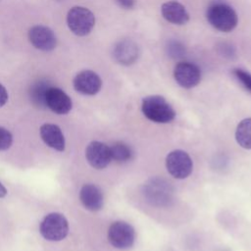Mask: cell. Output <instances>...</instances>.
<instances>
[{
  "label": "cell",
  "mask_w": 251,
  "mask_h": 251,
  "mask_svg": "<svg viewBox=\"0 0 251 251\" xmlns=\"http://www.w3.org/2000/svg\"><path fill=\"white\" fill-rule=\"evenodd\" d=\"M141 110L144 116L159 124L172 122L176 117V112L167 100L160 95H150L142 100Z\"/></svg>",
  "instance_id": "obj_1"
},
{
  "label": "cell",
  "mask_w": 251,
  "mask_h": 251,
  "mask_svg": "<svg viewBox=\"0 0 251 251\" xmlns=\"http://www.w3.org/2000/svg\"><path fill=\"white\" fill-rule=\"evenodd\" d=\"M206 18L214 28L224 32L231 31L238 22L235 11L225 3H215L211 5L207 9Z\"/></svg>",
  "instance_id": "obj_2"
},
{
  "label": "cell",
  "mask_w": 251,
  "mask_h": 251,
  "mask_svg": "<svg viewBox=\"0 0 251 251\" xmlns=\"http://www.w3.org/2000/svg\"><path fill=\"white\" fill-rule=\"evenodd\" d=\"M67 24L73 33L78 36L88 34L95 24L93 13L85 7H73L67 15Z\"/></svg>",
  "instance_id": "obj_3"
},
{
  "label": "cell",
  "mask_w": 251,
  "mask_h": 251,
  "mask_svg": "<svg viewBox=\"0 0 251 251\" xmlns=\"http://www.w3.org/2000/svg\"><path fill=\"white\" fill-rule=\"evenodd\" d=\"M144 196L148 202L155 206H167L174 197V189L165 179L154 177L144 185Z\"/></svg>",
  "instance_id": "obj_4"
},
{
  "label": "cell",
  "mask_w": 251,
  "mask_h": 251,
  "mask_svg": "<svg viewBox=\"0 0 251 251\" xmlns=\"http://www.w3.org/2000/svg\"><path fill=\"white\" fill-rule=\"evenodd\" d=\"M39 230L46 240L60 241L68 235L69 224L64 215L50 213L42 220Z\"/></svg>",
  "instance_id": "obj_5"
},
{
  "label": "cell",
  "mask_w": 251,
  "mask_h": 251,
  "mask_svg": "<svg viewBox=\"0 0 251 251\" xmlns=\"http://www.w3.org/2000/svg\"><path fill=\"white\" fill-rule=\"evenodd\" d=\"M166 167L171 176L182 179L191 174L193 163L186 152L174 150L170 152L166 158Z\"/></svg>",
  "instance_id": "obj_6"
},
{
  "label": "cell",
  "mask_w": 251,
  "mask_h": 251,
  "mask_svg": "<svg viewBox=\"0 0 251 251\" xmlns=\"http://www.w3.org/2000/svg\"><path fill=\"white\" fill-rule=\"evenodd\" d=\"M133 227L123 221L113 223L108 230L109 242L118 249H127L132 246L134 242Z\"/></svg>",
  "instance_id": "obj_7"
},
{
  "label": "cell",
  "mask_w": 251,
  "mask_h": 251,
  "mask_svg": "<svg viewBox=\"0 0 251 251\" xmlns=\"http://www.w3.org/2000/svg\"><path fill=\"white\" fill-rule=\"evenodd\" d=\"M176 81L184 88H192L201 80V71L195 64L187 61L178 62L174 70Z\"/></svg>",
  "instance_id": "obj_8"
},
{
  "label": "cell",
  "mask_w": 251,
  "mask_h": 251,
  "mask_svg": "<svg viewBox=\"0 0 251 251\" xmlns=\"http://www.w3.org/2000/svg\"><path fill=\"white\" fill-rule=\"evenodd\" d=\"M85 157L89 165L97 170L106 168L112 160L110 147L100 141H92L87 145Z\"/></svg>",
  "instance_id": "obj_9"
},
{
  "label": "cell",
  "mask_w": 251,
  "mask_h": 251,
  "mask_svg": "<svg viewBox=\"0 0 251 251\" xmlns=\"http://www.w3.org/2000/svg\"><path fill=\"white\" fill-rule=\"evenodd\" d=\"M28 39L36 49L42 51L53 50L57 44V39L52 29L40 25L29 28Z\"/></svg>",
  "instance_id": "obj_10"
},
{
  "label": "cell",
  "mask_w": 251,
  "mask_h": 251,
  "mask_svg": "<svg viewBox=\"0 0 251 251\" xmlns=\"http://www.w3.org/2000/svg\"><path fill=\"white\" fill-rule=\"evenodd\" d=\"M102 86L100 76L90 70H84L78 73L74 78L75 89L84 95H94L99 92Z\"/></svg>",
  "instance_id": "obj_11"
},
{
  "label": "cell",
  "mask_w": 251,
  "mask_h": 251,
  "mask_svg": "<svg viewBox=\"0 0 251 251\" xmlns=\"http://www.w3.org/2000/svg\"><path fill=\"white\" fill-rule=\"evenodd\" d=\"M46 107L58 115H65L71 111L73 103L62 89L51 86L46 94Z\"/></svg>",
  "instance_id": "obj_12"
},
{
  "label": "cell",
  "mask_w": 251,
  "mask_h": 251,
  "mask_svg": "<svg viewBox=\"0 0 251 251\" xmlns=\"http://www.w3.org/2000/svg\"><path fill=\"white\" fill-rule=\"evenodd\" d=\"M113 56L118 63L128 66L133 64L138 59L139 48L133 41L124 39L115 45Z\"/></svg>",
  "instance_id": "obj_13"
},
{
  "label": "cell",
  "mask_w": 251,
  "mask_h": 251,
  "mask_svg": "<svg viewBox=\"0 0 251 251\" xmlns=\"http://www.w3.org/2000/svg\"><path fill=\"white\" fill-rule=\"evenodd\" d=\"M43 142L57 151L65 150V137L61 128L54 124H43L39 129Z\"/></svg>",
  "instance_id": "obj_14"
},
{
  "label": "cell",
  "mask_w": 251,
  "mask_h": 251,
  "mask_svg": "<svg viewBox=\"0 0 251 251\" xmlns=\"http://www.w3.org/2000/svg\"><path fill=\"white\" fill-rule=\"evenodd\" d=\"M79 199L89 211H98L103 206V193L95 184H84L80 189Z\"/></svg>",
  "instance_id": "obj_15"
},
{
  "label": "cell",
  "mask_w": 251,
  "mask_h": 251,
  "mask_svg": "<svg viewBox=\"0 0 251 251\" xmlns=\"http://www.w3.org/2000/svg\"><path fill=\"white\" fill-rule=\"evenodd\" d=\"M161 13L164 19L175 25H184L189 20L184 6L176 1L165 2L161 7Z\"/></svg>",
  "instance_id": "obj_16"
},
{
  "label": "cell",
  "mask_w": 251,
  "mask_h": 251,
  "mask_svg": "<svg viewBox=\"0 0 251 251\" xmlns=\"http://www.w3.org/2000/svg\"><path fill=\"white\" fill-rule=\"evenodd\" d=\"M51 86L50 82L46 79L37 80L30 86L29 97L34 106L37 108L46 107V94Z\"/></svg>",
  "instance_id": "obj_17"
},
{
  "label": "cell",
  "mask_w": 251,
  "mask_h": 251,
  "mask_svg": "<svg viewBox=\"0 0 251 251\" xmlns=\"http://www.w3.org/2000/svg\"><path fill=\"white\" fill-rule=\"evenodd\" d=\"M235 139L241 147L251 149V118L244 119L238 124L235 130Z\"/></svg>",
  "instance_id": "obj_18"
},
{
  "label": "cell",
  "mask_w": 251,
  "mask_h": 251,
  "mask_svg": "<svg viewBox=\"0 0 251 251\" xmlns=\"http://www.w3.org/2000/svg\"><path fill=\"white\" fill-rule=\"evenodd\" d=\"M110 151H111L112 159L119 163L127 162L132 157V151L130 147L127 144L121 141L115 142L110 147Z\"/></svg>",
  "instance_id": "obj_19"
},
{
  "label": "cell",
  "mask_w": 251,
  "mask_h": 251,
  "mask_svg": "<svg viewBox=\"0 0 251 251\" xmlns=\"http://www.w3.org/2000/svg\"><path fill=\"white\" fill-rule=\"evenodd\" d=\"M233 75L245 89L251 92V74L241 69H234Z\"/></svg>",
  "instance_id": "obj_20"
},
{
  "label": "cell",
  "mask_w": 251,
  "mask_h": 251,
  "mask_svg": "<svg viewBox=\"0 0 251 251\" xmlns=\"http://www.w3.org/2000/svg\"><path fill=\"white\" fill-rule=\"evenodd\" d=\"M167 49L168 53L173 58H180L185 53L184 46L178 41H170L167 46Z\"/></svg>",
  "instance_id": "obj_21"
},
{
  "label": "cell",
  "mask_w": 251,
  "mask_h": 251,
  "mask_svg": "<svg viewBox=\"0 0 251 251\" xmlns=\"http://www.w3.org/2000/svg\"><path fill=\"white\" fill-rule=\"evenodd\" d=\"M13 142L12 133L5 127L0 126V151L7 150L11 147Z\"/></svg>",
  "instance_id": "obj_22"
},
{
  "label": "cell",
  "mask_w": 251,
  "mask_h": 251,
  "mask_svg": "<svg viewBox=\"0 0 251 251\" xmlns=\"http://www.w3.org/2000/svg\"><path fill=\"white\" fill-rule=\"evenodd\" d=\"M8 101V92L6 88L0 83V107L4 106Z\"/></svg>",
  "instance_id": "obj_23"
},
{
  "label": "cell",
  "mask_w": 251,
  "mask_h": 251,
  "mask_svg": "<svg viewBox=\"0 0 251 251\" xmlns=\"http://www.w3.org/2000/svg\"><path fill=\"white\" fill-rule=\"evenodd\" d=\"M118 2H119V4L122 6V7H124V8H126V9H130V8H132L133 6H134V0H117Z\"/></svg>",
  "instance_id": "obj_24"
},
{
  "label": "cell",
  "mask_w": 251,
  "mask_h": 251,
  "mask_svg": "<svg viewBox=\"0 0 251 251\" xmlns=\"http://www.w3.org/2000/svg\"><path fill=\"white\" fill-rule=\"evenodd\" d=\"M7 189H6V187L0 182V198H3V197H5L6 195H7Z\"/></svg>",
  "instance_id": "obj_25"
}]
</instances>
